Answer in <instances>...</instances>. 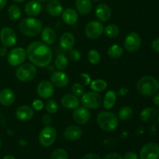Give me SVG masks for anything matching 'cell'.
<instances>
[{
	"label": "cell",
	"instance_id": "36",
	"mask_svg": "<svg viewBox=\"0 0 159 159\" xmlns=\"http://www.w3.org/2000/svg\"><path fill=\"white\" fill-rule=\"evenodd\" d=\"M44 107L46 109L47 112L48 113H51V114L57 113L59 109L58 104L54 99H48L46 103L44 104Z\"/></svg>",
	"mask_w": 159,
	"mask_h": 159
},
{
	"label": "cell",
	"instance_id": "32",
	"mask_svg": "<svg viewBox=\"0 0 159 159\" xmlns=\"http://www.w3.org/2000/svg\"><path fill=\"white\" fill-rule=\"evenodd\" d=\"M90 89L94 92H102L107 88V82L102 79H95L92 81L89 85Z\"/></svg>",
	"mask_w": 159,
	"mask_h": 159
},
{
	"label": "cell",
	"instance_id": "27",
	"mask_svg": "<svg viewBox=\"0 0 159 159\" xmlns=\"http://www.w3.org/2000/svg\"><path fill=\"white\" fill-rule=\"evenodd\" d=\"M77 12L82 16L88 15L92 10L91 0H75Z\"/></svg>",
	"mask_w": 159,
	"mask_h": 159
},
{
	"label": "cell",
	"instance_id": "21",
	"mask_svg": "<svg viewBox=\"0 0 159 159\" xmlns=\"http://www.w3.org/2000/svg\"><path fill=\"white\" fill-rule=\"evenodd\" d=\"M61 19L65 24L71 26L77 23L79 20V14L77 11L75 10L74 9L68 8L62 12Z\"/></svg>",
	"mask_w": 159,
	"mask_h": 159
},
{
	"label": "cell",
	"instance_id": "4",
	"mask_svg": "<svg viewBox=\"0 0 159 159\" xmlns=\"http://www.w3.org/2000/svg\"><path fill=\"white\" fill-rule=\"evenodd\" d=\"M42 22L34 17H27L20 22V30L23 35L29 37H34L38 35L42 30Z\"/></svg>",
	"mask_w": 159,
	"mask_h": 159
},
{
	"label": "cell",
	"instance_id": "47",
	"mask_svg": "<svg viewBox=\"0 0 159 159\" xmlns=\"http://www.w3.org/2000/svg\"><path fill=\"white\" fill-rule=\"evenodd\" d=\"M129 92V89L127 88H126V87H122V88L120 89L119 90H118L117 92V94H119L120 96H125V95H127V93H128Z\"/></svg>",
	"mask_w": 159,
	"mask_h": 159
},
{
	"label": "cell",
	"instance_id": "39",
	"mask_svg": "<svg viewBox=\"0 0 159 159\" xmlns=\"http://www.w3.org/2000/svg\"><path fill=\"white\" fill-rule=\"evenodd\" d=\"M68 55H69V58L73 62L79 61L81 60V57H82V54H81L80 51L77 49H74V48L70 50Z\"/></svg>",
	"mask_w": 159,
	"mask_h": 159
},
{
	"label": "cell",
	"instance_id": "19",
	"mask_svg": "<svg viewBox=\"0 0 159 159\" xmlns=\"http://www.w3.org/2000/svg\"><path fill=\"white\" fill-rule=\"evenodd\" d=\"M16 96L10 89H3L0 91V104L3 107H9L15 102Z\"/></svg>",
	"mask_w": 159,
	"mask_h": 159
},
{
	"label": "cell",
	"instance_id": "18",
	"mask_svg": "<svg viewBox=\"0 0 159 159\" xmlns=\"http://www.w3.org/2000/svg\"><path fill=\"white\" fill-rule=\"evenodd\" d=\"M34 116V110L28 105H23L16 110V116L21 121H28Z\"/></svg>",
	"mask_w": 159,
	"mask_h": 159
},
{
	"label": "cell",
	"instance_id": "34",
	"mask_svg": "<svg viewBox=\"0 0 159 159\" xmlns=\"http://www.w3.org/2000/svg\"><path fill=\"white\" fill-rule=\"evenodd\" d=\"M103 32L108 37L114 38V37H116L119 35L120 29L116 25L109 24L104 27Z\"/></svg>",
	"mask_w": 159,
	"mask_h": 159
},
{
	"label": "cell",
	"instance_id": "29",
	"mask_svg": "<svg viewBox=\"0 0 159 159\" xmlns=\"http://www.w3.org/2000/svg\"><path fill=\"white\" fill-rule=\"evenodd\" d=\"M54 65L59 71H64L68 66V59L65 54H58L54 59Z\"/></svg>",
	"mask_w": 159,
	"mask_h": 159
},
{
	"label": "cell",
	"instance_id": "25",
	"mask_svg": "<svg viewBox=\"0 0 159 159\" xmlns=\"http://www.w3.org/2000/svg\"><path fill=\"white\" fill-rule=\"evenodd\" d=\"M117 99V94L113 90H109L104 96L102 99V105L106 110H110L115 106Z\"/></svg>",
	"mask_w": 159,
	"mask_h": 159
},
{
	"label": "cell",
	"instance_id": "42",
	"mask_svg": "<svg viewBox=\"0 0 159 159\" xmlns=\"http://www.w3.org/2000/svg\"><path fill=\"white\" fill-rule=\"evenodd\" d=\"M103 159H124L123 157L121 156L120 154L115 153V152H112V153H109L104 157Z\"/></svg>",
	"mask_w": 159,
	"mask_h": 159
},
{
	"label": "cell",
	"instance_id": "45",
	"mask_svg": "<svg viewBox=\"0 0 159 159\" xmlns=\"http://www.w3.org/2000/svg\"><path fill=\"white\" fill-rule=\"evenodd\" d=\"M124 159H138V156L135 152H128L124 155L123 157Z\"/></svg>",
	"mask_w": 159,
	"mask_h": 159
},
{
	"label": "cell",
	"instance_id": "17",
	"mask_svg": "<svg viewBox=\"0 0 159 159\" xmlns=\"http://www.w3.org/2000/svg\"><path fill=\"white\" fill-rule=\"evenodd\" d=\"M96 16L100 22H107L111 17V9L107 4L100 3L96 8Z\"/></svg>",
	"mask_w": 159,
	"mask_h": 159
},
{
	"label": "cell",
	"instance_id": "53",
	"mask_svg": "<svg viewBox=\"0 0 159 159\" xmlns=\"http://www.w3.org/2000/svg\"><path fill=\"white\" fill-rule=\"evenodd\" d=\"M37 1H38V2H46V1H48V0H37Z\"/></svg>",
	"mask_w": 159,
	"mask_h": 159
},
{
	"label": "cell",
	"instance_id": "15",
	"mask_svg": "<svg viewBox=\"0 0 159 159\" xmlns=\"http://www.w3.org/2000/svg\"><path fill=\"white\" fill-rule=\"evenodd\" d=\"M50 82L54 87L57 88H64L69 82L68 75L63 71H56L51 74L50 77Z\"/></svg>",
	"mask_w": 159,
	"mask_h": 159
},
{
	"label": "cell",
	"instance_id": "5",
	"mask_svg": "<svg viewBox=\"0 0 159 159\" xmlns=\"http://www.w3.org/2000/svg\"><path fill=\"white\" fill-rule=\"evenodd\" d=\"M37 75V68L32 63L22 64L16 70V76L20 81L27 82L32 81Z\"/></svg>",
	"mask_w": 159,
	"mask_h": 159
},
{
	"label": "cell",
	"instance_id": "9",
	"mask_svg": "<svg viewBox=\"0 0 159 159\" xmlns=\"http://www.w3.org/2000/svg\"><path fill=\"white\" fill-rule=\"evenodd\" d=\"M104 30V26L102 22L93 20L86 24L85 27V34L88 38L95 40L100 37Z\"/></svg>",
	"mask_w": 159,
	"mask_h": 159
},
{
	"label": "cell",
	"instance_id": "28",
	"mask_svg": "<svg viewBox=\"0 0 159 159\" xmlns=\"http://www.w3.org/2000/svg\"><path fill=\"white\" fill-rule=\"evenodd\" d=\"M157 116V110L153 107H146L140 113V118L143 122H150Z\"/></svg>",
	"mask_w": 159,
	"mask_h": 159
},
{
	"label": "cell",
	"instance_id": "55",
	"mask_svg": "<svg viewBox=\"0 0 159 159\" xmlns=\"http://www.w3.org/2000/svg\"><path fill=\"white\" fill-rule=\"evenodd\" d=\"M1 145H2V141L1 139H0V148H1Z\"/></svg>",
	"mask_w": 159,
	"mask_h": 159
},
{
	"label": "cell",
	"instance_id": "16",
	"mask_svg": "<svg viewBox=\"0 0 159 159\" xmlns=\"http://www.w3.org/2000/svg\"><path fill=\"white\" fill-rule=\"evenodd\" d=\"M64 138L68 141H78L82 135V130L77 125H71L64 130Z\"/></svg>",
	"mask_w": 159,
	"mask_h": 159
},
{
	"label": "cell",
	"instance_id": "43",
	"mask_svg": "<svg viewBox=\"0 0 159 159\" xmlns=\"http://www.w3.org/2000/svg\"><path fill=\"white\" fill-rule=\"evenodd\" d=\"M42 121H43V124L45 126H50L51 124H52V118L50 115L45 114L44 116L42 118Z\"/></svg>",
	"mask_w": 159,
	"mask_h": 159
},
{
	"label": "cell",
	"instance_id": "51",
	"mask_svg": "<svg viewBox=\"0 0 159 159\" xmlns=\"http://www.w3.org/2000/svg\"><path fill=\"white\" fill-rule=\"evenodd\" d=\"M2 159H16V158L15 157L12 156V155H6V156H5Z\"/></svg>",
	"mask_w": 159,
	"mask_h": 159
},
{
	"label": "cell",
	"instance_id": "37",
	"mask_svg": "<svg viewBox=\"0 0 159 159\" xmlns=\"http://www.w3.org/2000/svg\"><path fill=\"white\" fill-rule=\"evenodd\" d=\"M51 159H68V152L63 148H57L52 152Z\"/></svg>",
	"mask_w": 159,
	"mask_h": 159
},
{
	"label": "cell",
	"instance_id": "31",
	"mask_svg": "<svg viewBox=\"0 0 159 159\" xmlns=\"http://www.w3.org/2000/svg\"><path fill=\"white\" fill-rule=\"evenodd\" d=\"M107 54L112 58H119L124 54V48L118 44H113L108 48Z\"/></svg>",
	"mask_w": 159,
	"mask_h": 159
},
{
	"label": "cell",
	"instance_id": "23",
	"mask_svg": "<svg viewBox=\"0 0 159 159\" xmlns=\"http://www.w3.org/2000/svg\"><path fill=\"white\" fill-rule=\"evenodd\" d=\"M61 103L65 108L68 110H75L79 107L80 101L79 97L75 96L74 94H67L62 97Z\"/></svg>",
	"mask_w": 159,
	"mask_h": 159
},
{
	"label": "cell",
	"instance_id": "40",
	"mask_svg": "<svg viewBox=\"0 0 159 159\" xmlns=\"http://www.w3.org/2000/svg\"><path fill=\"white\" fill-rule=\"evenodd\" d=\"M44 107V103L41 99H35L32 102V108L36 111H40Z\"/></svg>",
	"mask_w": 159,
	"mask_h": 159
},
{
	"label": "cell",
	"instance_id": "13",
	"mask_svg": "<svg viewBox=\"0 0 159 159\" xmlns=\"http://www.w3.org/2000/svg\"><path fill=\"white\" fill-rule=\"evenodd\" d=\"M37 93L42 99H49L54 94V86L50 81L43 80L37 85Z\"/></svg>",
	"mask_w": 159,
	"mask_h": 159
},
{
	"label": "cell",
	"instance_id": "3",
	"mask_svg": "<svg viewBox=\"0 0 159 159\" xmlns=\"http://www.w3.org/2000/svg\"><path fill=\"white\" fill-rule=\"evenodd\" d=\"M159 83L153 76L146 75L141 78L137 83V89L138 93L144 96H154L158 92Z\"/></svg>",
	"mask_w": 159,
	"mask_h": 159
},
{
	"label": "cell",
	"instance_id": "12",
	"mask_svg": "<svg viewBox=\"0 0 159 159\" xmlns=\"http://www.w3.org/2000/svg\"><path fill=\"white\" fill-rule=\"evenodd\" d=\"M141 159H158L159 145L156 143H148L140 151Z\"/></svg>",
	"mask_w": 159,
	"mask_h": 159
},
{
	"label": "cell",
	"instance_id": "6",
	"mask_svg": "<svg viewBox=\"0 0 159 159\" xmlns=\"http://www.w3.org/2000/svg\"><path fill=\"white\" fill-rule=\"evenodd\" d=\"M81 102L85 108L93 110L100 107L102 103V98L97 92H87L81 96Z\"/></svg>",
	"mask_w": 159,
	"mask_h": 159
},
{
	"label": "cell",
	"instance_id": "33",
	"mask_svg": "<svg viewBox=\"0 0 159 159\" xmlns=\"http://www.w3.org/2000/svg\"><path fill=\"white\" fill-rule=\"evenodd\" d=\"M8 16L10 20L16 21L21 17V9L17 5H11L8 9Z\"/></svg>",
	"mask_w": 159,
	"mask_h": 159
},
{
	"label": "cell",
	"instance_id": "22",
	"mask_svg": "<svg viewBox=\"0 0 159 159\" xmlns=\"http://www.w3.org/2000/svg\"><path fill=\"white\" fill-rule=\"evenodd\" d=\"M75 43V38L71 33L65 32L61 36L60 46L64 51H69L74 48Z\"/></svg>",
	"mask_w": 159,
	"mask_h": 159
},
{
	"label": "cell",
	"instance_id": "30",
	"mask_svg": "<svg viewBox=\"0 0 159 159\" xmlns=\"http://www.w3.org/2000/svg\"><path fill=\"white\" fill-rule=\"evenodd\" d=\"M132 116H133V110L131 107H127V106L121 107L117 113L118 118L122 121L128 120L132 117Z\"/></svg>",
	"mask_w": 159,
	"mask_h": 159
},
{
	"label": "cell",
	"instance_id": "20",
	"mask_svg": "<svg viewBox=\"0 0 159 159\" xmlns=\"http://www.w3.org/2000/svg\"><path fill=\"white\" fill-rule=\"evenodd\" d=\"M42 6L40 2L37 0H31L28 2L24 7L25 13L29 17H35L40 13Z\"/></svg>",
	"mask_w": 159,
	"mask_h": 159
},
{
	"label": "cell",
	"instance_id": "24",
	"mask_svg": "<svg viewBox=\"0 0 159 159\" xmlns=\"http://www.w3.org/2000/svg\"><path fill=\"white\" fill-rule=\"evenodd\" d=\"M41 39L44 43L51 45L57 40V34L53 28L50 26L43 28L41 30Z\"/></svg>",
	"mask_w": 159,
	"mask_h": 159
},
{
	"label": "cell",
	"instance_id": "52",
	"mask_svg": "<svg viewBox=\"0 0 159 159\" xmlns=\"http://www.w3.org/2000/svg\"><path fill=\"white\" fill-rule=\"evenodd\" d=\"M12 1H14L15 2H17V3H21V2H25L26 0H12Z\"/></svg>",
	"mask_w": 159,
	"mask_h": 159
},
{
	"label": "cell",
	"instance_id": "46",
	"mask_svg": "<svg viewBox=\"0 0 159 159\" xmlns=\"http://www.w3.org/2000/svg\"><path fill=\"white\" fill-rule=\"evenodd\" d=\"M81 159H101L100 157L96 154H88L85 155V156L82 157Z\"/></svg>",
	"mask_w": 159,
	"mask_h": 159
},
{
	"label": "cell",
	"instance_id": "56",
	"mask_svg": "<svg viewBox=\"0 0 159 159\" xmlns=\"http://www.w3.org/2000/svg\"><path fill=\"white\" fill-rule=\"evenodd\" d=\"M93 2H99V0H93Z\"/></svg>",
	"mask_w": 159,
	"mask_h": 159
},
{
	"label": "cell",
	"instance_id": "38",
	"mask_svg": "<svg viewBox=\"0 0 159 159\" xmlns=\"http://www.w3.org/2000/svg\"><path fill=\"white\" fill-rule=\"evenodd\" d=\"M71 92H72V94L78 97L82 96L85 93V87L82 84L76 82V83L73 84L72 87H71Z\"/></svg>",
	"mask_w": 159,
	"mask_h": 159
},
{
	"label": "cell",
	"instance_id": "35",
	"mask_svg": "<svg viewBox=\"0 0 159 159\" xmlns=\"http://www.w3.org/2000/svg\"><path fill=\"white\" fill-rule=\"evenodd\" d=\"M87 58L92 65H97L100 61V54L96 50H90L87 54Z\"/></svg>",
	"mask_w": 159,
	"mask_h": 159
},
{
	"label": "cell",
	"instance_id": "48",
	"mask_svg": "<svg viewBox=\"0 0 159 159\" xmlns=\"http://www.w3.org/2000/svg\"><path fill=\"white\" fill-rule=\"evenodd\" d=\"M8 54L7 48L3 46L2 48H0V57H5Z\"/></svg>",
	"mask_w": 159,
	"mask_h": 159
},
{
	"label": "cell",
	"instance_id": "26",
	"mask_svg": "<svg viewBox=\"0 0 159 159\" xmlns=\"http://www.w3.org/2000/svg\"><path fill=\"white\" fill-rule=\"evenodd\" d=\"M47 9L50 15L54 17L60 16L63 12L62 5L57 0H51L48 2Z\"/></svg>",
	"mask_w": 159,
	"mask_h": 159
},
{
	"label": "cell",
	"instance_id": "54",
	"mask_svg": "<svg viewBox=\"0 0 159 159\" xmlns=\"http://www.w3.org/2000/svg\"><path fill=\"white\" fill-rule=\"evenodd\" d=\"M158 124H159V113H158Z\"/></svg>",
	"mask_w": 159,
	"mask_h": 159
},
{
	"label": "cell",
	"instance_id": "11",
	"mask_svg": "<svg viewBox=\"0 0 159 159\" xmlns=\"http://www.w3.org/2000/svg\"><path fill=\"white\" fill-rule=\"evenodd\" d=\"M141 36L135 32H131L127 34L124 41V48L129 52H135L141 48Z\"/></svg>",
	"mask_w": 159,
	"mask_h": 159
},
{
	"label": "cell",
	"instance_id": "44",
	"mask_svg": "<svg viewBox=\"0 0 159 159\" xmlns=\"http://www.w3.org/2000/svg\"><path fill=\"white\" fill-rule=\"evenodd\" d=\"M152 48L155 52L159 54V37L155 39L152 43Z\"/></svg>",
	"mask_w": 159,
	"mask_h": 159
},
{
	"label": "cell",
	"instance_id": "8",
	"mask_svg": "<svg viewBox=\"0 0 159 159\" xmlns=\"http://www.w3.org/2000/svg\"><path fill=\"white\" fill-rule=\"evenodd\" d=\"M26 57V51L22 47L12 48L8 54V62L12 66H20Z\"/></svg>",
	"mask_w": 159,
	"mask_h": 159
},
{
	"label": "cell",
	"instance_id": "7",
	"mask_svg": "<svg viewBox=\"0 0 159 159\" xmlns=\"http://www.w3.org/2000/svg\"><path fill=\"white\" fill-rule=\"evenodd\" d=\"M57 138V131L51 126H45L39 134L38 140L40 144L45 148L52 145Z\"/></svg>",
	"mask_w": 159,
	"mask_h": 159
},
{
	"label": "cell",
	"instance_id": "49",
	"mask_svg": "<svg viewBox=\"0 0 159 159\" xmlns=\"http://www.w3.org/2000/svg\"><path fill=\"white\" fill-rule=\"evenodd\" d=\"M153 102L156 106L159 107V93H155L153 97Z\"/></svg>",
	"mask_w": 159,
	"mask_h": 159
},
{
	"label": "cell",
	"instance_id": "50",
	"mask_svg": "<svg viewBox=\"0 0 159 159\" xmlns=\"http://www.w3.org/2000/svg\"><path fill=\"white\" fill-rule=\"evenodd\" d=\"M6 3H7V0H0V10L6 6Z\"/></svg>",
	"mask_w": 159,
	"mask_h": 159
},
{
	"label": "cell",
	"instance_id": "41",
	"mask_svg": "<svg viewBox=\"0 0 159 159\" xmlns=\"http://www.w3.org/2000/svg\"><path fill=\"white\" fill-rule=\"evenodd\" d=\"M80 77H82V79H83L84 85H90V83H91V82H92V79H91V77H90L89 75L87 74V73H82V74L80 75Z\"/></svg>",
	"mask_w": 159,
	"mask_h": 159
},
{
	"label": "cell",
	"instance_id": "10",
	"mask_svg": "<svg viewBox=\"0 0 159 159\" xmlns=\"http://www.w3.org/2000/svg\"><path fill=\"white\" fill-rule=\"evenodd\" d=\"M0 40L6 48H12L16 43V34L12 28L6 26L0 31Z\"/></svg>",
	"mask_w": 159,
	"mask_h": 159
},
{
	"label": "cell",
	"instance_id": "1",
	"mask_svg": "<svg viewBox=\"0 0 159 159\" xmlns=\"http://www.w3.org/2000/svg\"><path fill=\"white\" fill-rule=\"evenodd\" d=\"M26 56L31 63L36 67L45 68L53 59V53L48 44L37 40L27 47Z\"/></svg>",
	"mask_w": 159,
	"mask_h": 159
},
{
	"label": "cell",
	"instance_id": "2",
	"mask_svg": "<svg viewBox=\"0 0 159 159\" xmlns=\"http://www.w3.org/2000/svg\"><path fill=\"white\" fill-rule=\"evenodd\" d=\"M96 122L101 130L106 132H111L116 130L119 125L117 115L110 111H102L98 114Z\"/></svg>",
	"mask_w": 159,
	"mask_h": 159
},
{
	"label": "cell",
	"instance_id": "14",
	"mask_svg": "<svg viewBox=\"0 0 159 159\" xmlns=\"http://www.w3.org/2000/svg\"><path fill=\"white\" fill-rule=\"evenodd\" d=\"M90 112L89 109L85 108V107H79L75 109L73 112L72 117L75 122L79 125H83V124H87L89 121Z\"/></svg>",
	"mask_w": 159,
	"mask_h": 159
}]
</instances>
